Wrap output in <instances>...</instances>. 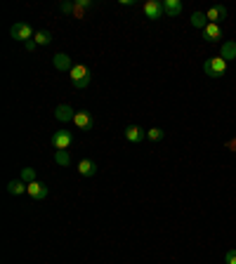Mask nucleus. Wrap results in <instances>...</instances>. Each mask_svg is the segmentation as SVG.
Segmentation results:
<instances>
[{
  "label": "nucleus",
  "mask_w": 236,
  "mask_h": 264,
  "mask_svg": "<svg viewBox=\"0 0 236 264\" xmlns=\"http://www.w3.org/2000/svg\"><path fill=\"white\" fill-rule=\"evenodd\" d=\"M144 14H147V19H161L165 10H163V2L161 0H147L144 2Z\"/></svg>",
  "instance_id": "39448f33"
},
{
  "label": "nucleus",
  "mask_w": 236,
  "mask_h": 264,
  "mask_svg": "<svg viewBox=\"0 0 236 264\" xmlns=\"http://www.w3.org/2000/svg\"><path fill=\"white\" fill-rule=\"evenodd\" d=\"M54 160H57L59 165H69V163H71V158H69L66 151H57V153H54Z\"/></svg>",
  "instance_id": "412c9836"
},
{
  "label": "nucleus",
  "mask_w": 236,
  "mask_h": 264,
  "mask_svg": "<svg viewBox=\"0 0 236 264\" xmlns=\"http://www.w3.org/2000/svg\"><path fill=\"white\" fill-rule=\"evenodd\" d=\"M52 64H54V69H57V71H71V69H74V66H71V59H69L64 52L54 54V57H52Z\"/></svg>",
  "instance_id": "f8f14e48"
},
{
  "label": "nucleus",
  "mask_w": 236,
  "mask_h": 264,
  "mask_svg": "<svg viewBox=\"0 0 236 264\" xmlns=\"http://www.w3.org/2000/svg\"><path fill=\"white\" fill-rule=\"evenodd\" d=\"M225 262H227V264H236V250H227Z\"/></svg>",
  "instance_id": "4be33fe9"
},
{
  "label": "nucleus",
  "mask_w": 236,
  "mask_h": 264,
  "mask_svg": "<svg viewBox=\"0 0 236 264\" xmlns=\"http://www.w3.org/2000/svg\"><path fill=\"white\" fill-rule=\"evenodd\" d=\"M71 144H74V135L69 130H57L52 135V147L57 151H66V149H71Z\"/></svg>",
  "instance_id": "20e7f679"
},
{
  "label": "nucleus",
  "mask_w": 236,
  "mask_h": 264,
  "mask_svg": "<svg viewBox=\"0 0 236 264\" xmlns=\"http://www.w3.org/2000/svg\"><path fill=\"white\" fill-rule=\"evenodd\" d=\"M192 24L196 26V29H205V26H208V19H205V14H201V12H194Z\"/></svg>",
  "instance_id": "a211bd4d"
},
{
  "label": "nucleus",
  "mask_w": 236,
  "mask_h": 264,
  "mask_svg": "<svg viewBox=\"0 0 236 264\" xmlns=\"http://www.w3.org/2000/svg\"><path fill=\"white\" fill-rule=\"evenodd\" d=\"M26 187H29V184H24V180H12L10 184H7V193L22 196V193H26Z\"/></svg>",
  "instance_id": "2eb2a0df"
},
{
  "label": "nucleus",
  "mask_w": 236,
  "mask_h": 264,
  "mask_svg": "<svg viewBox=\"0 0 236 264\" xmlns=\"http://www.w3.org/2000/svg\"><path fill=\"white\" fill-rule=\"evenodd\" d=\"M22 180L26 182V184H31V182H38V180H36V170H33V168H24V170H22Z\"/></svg>",
  "instance_id": "aec40b11"
},
{
  "label": "nucleus",
  "mask_w": 236,
  "mask_h": 264,
  "mask_svg": "<svg viewBox=\"0 0 236 264\" xmlns=\"http://www.w3.org/2000/svg\"><path fill=\"white\" fill-rule=\"evenodd\" d=\"M229 147H232V149H236V142H232V144H229Z\"/></svg>",
  "instance_id": "b1692460"
},
{
  "label": "nucleus",
  "mask_w": 236,
  "mask_h": 264,
  "mask_svg": "<svg viewBox=\"0 0 236 264\" xmlns=\"http://www.w3.org/2000/svg\"><path fill=\"white\" fill-rule=\"evenodd\" d=\"M54 116H57V120H74L76 111H74V109H71V106L62 104V106H57V111H54Z\"/></svg>",
  "instance_id": "4468645a"
},
{
  "label": "nucleus",
  "mask_w": 236,
  "mask_h": 264,
  "mask_svg": "<svg viewBox=\"0 0 236 264\" xmlns=\"http://www.w3.org/2000/svg\"><path fill=\"white\" fill-rule=\"evenodd\" d=\"M24 45H26V50H29V52H33V50L38 47V45H36V40H29V42H24Z\"/></svg>",
  "instance_id": "5701e85b"
},
{
  "label": "nucleus",
  "mask_w": 236,
  "mask_h": 264,
  "mask_svg": "<svg viewBox=\"0 0 236 264\" xmlns=\"http://www.w3.org/2000/svg\"><path fill=\"white\" fill-rule=\"evenodd\" d=\"M69 75H71V85H74L76 90H85L87 85H90V71H87V66H83V64H74V69L69 71Z\"/></svg>",
  "instance_id": "f257e3e1"
},
{
  "label": "nucleus",
  "mask_w": 236,
  "mask_h": 264,
  "mask_svg": "<svg viewBox=\"0 0 236 264\" xmlns=\"http://www.w3.org/2000/svg\"><path fill=\"white\" fill-rule=\"evenodd\" d=\"M222 59H234L236 57V42H225V47H222V54H220Z\"/></svg>",
  "instance_id": "f3484780"
},
{
  "label": "nucleus",
  "mask_w": 236,
  "mask_h": 264,
  "mask_svg": "<svg viewBox=\"0 0 236 264\" xmlns=\"http://www.w3.org/2000/svg\"><path fill=\"white\" fill-rule=\"evenodd\" d=\"M78 172H80L83 177H95L97 163H95V160H90V158H83L80 163H78Z\"/></svg>",
  "instance_id": "9b49d317"
},
{
  "label": "nucleus",
  "mask_w": 236,
  "mask_h": 264,
  "mask_svg": "<svg viewBox=\"0 0 236 264\" xmlns=\"http://www.w3.org/2000/svg\"><path fill=\"white\" fill-rule=\"evenodd\" d=\"M125 139L132 142V144H140L147 139V130H142L140 125H128L125 127Z\"/></svg>",
  "instance_id": "0eeeda50"
},
{
  "label": "nucleus",
  "mask_w": 236,
  "mask_h": 264,
  "mask_svg": "<svg viewBox=\"0 0 236 264\" xmlns=\"http://www.w3.org/2000/svg\"><path fill=\"white\" fill-rule=\"evenodd\" d=\"M74 123H76V127H80V130H92V125H95L90 111H76Z\"/></svg>",
  "instance_id": "6e6552de"
},
{
  "label": "nucleus",
  "mask_w": 236,
  "mask_h": 264,
  "mask_svg": "<svg viewBox=\"0 0 236 264\" xmlns=\"http://www.w3.org/2000/svg\"><path fill=\"white\" fill-rule=\"evenodd\" d=\"M203 38L208 42L222 40V29H220V24H208V26L203 29Z\"/></svg>",
  "instance_id": "9d476101"
},
{
  "label": "nucleus",
  "mask_w": 236,
  "mask_h": 264,
  "mask_svg": "<svg viewBox=\"0 0 236 264\" xmlns=\"http://www.w3.org/2000/svg\"><path fill=\"white\" fill-rule=\"evenodd\" d=\"M33 40H36V45H50V42H52V33L50 31H38L36 36H33Z\"/></svg>",
  "instance_id": "dca6fc26"
},
{
  "label": "nucleus",
  "mask_w": 236,
  "mask_h": 264,
  "mask_svg": "<svg viewBox=\"0 0 236 264\" xmlns=\"http://www.w3.org/2000/svg\"><path fill=\"white\" fill-rule=\"evenodd\" d=\"M163 135H165V132H163L161 127H151V130H147V139H151V142H161Z\"/></svg>",
  "instance_id": "6ab92c4d"
},
{
  "label": "nucleus",
  "mask_w": 236,
  "mask_h": 264,
  "mask_svg": "<svg viewBox=\"0 0 236 264\" xmlns=\"http://www.w3.org/2000/svg\"><path fill=\"white\" fill-rule=\"evenodd\" d=\"M203 71H205V75H210V78H220V75L227 74V62L222 57H210V59L203 64Z\"/></svg>",
  "instance_id": "f03ea898"
},
{
  "label": "nucleus",
  "mask_w": 236,
  "mask_h": 264,
  "mask_svg": "<svg viewBox=\"0 0 236 264\" xmlns=\"http://www.w3.org/2000/svg\"><path fill=\"white\" fill-rule=\"evenodd\" d=\"M26 193L31 196L33 201H45V198H47V187H45L43 182H31V184L26 187Z\"/></svg>",
  "instance_id": "423d86ee"
},
{
  "label": "nucleus",
  "mask_w": 236,
  "mask_h": 264,
  "mask_svg": "<svg viewBox=\"0 0 236 264\" xmlns=\"http://www.w3.org/2000/svg\"><path fill=\"white\" fill-rule=\"evenodd\" d=\"M225 17H227V7H222V5H215V7H210V10L205 12L208 24H220Z\"/></svg>",
  "instance_id": "1a4fd4ad"
},
{
  "label": "nucleus",
  "mask_w": 236,
  "mask_h": 264,
  "mask_svg": "<svg viewBox=\"0 0 236 264\" xmlns=\"http://www.w3.org/2000/svg\"><path fill=\"white\" fill-rule=\"evenodd\" d=\"M163 10H165L168 17H180V14H182V2H180V0H165V2H163Z\"/></svg>",
  "instance_id": "ddd939ff"
},
{
  "label": "nucleus",
  "mask_w": 236,
  "mask_h": 264,
  "mask_svg": "<svg viewBox=\"0 0 236 264\" xmlns=\"http://www.w3.org/2000/svg\"><path fill=\"white\" fill-rule=\"evenodd\" d=\"M10 36L14 38V40H22V42H29L36 36L33 33V29L26 24V21H17V24H12V29H10Z\"/></svg>",
  "instance_id": "7ed1b4c3"
}]
</instances>
